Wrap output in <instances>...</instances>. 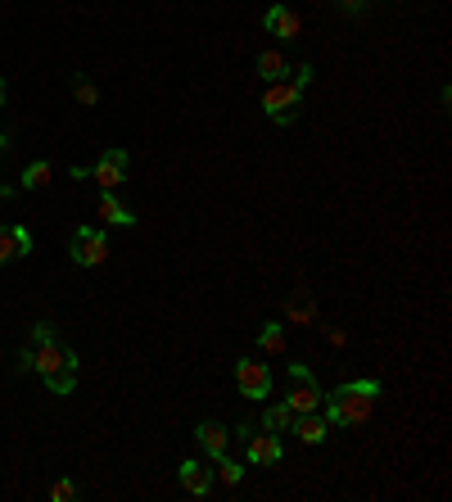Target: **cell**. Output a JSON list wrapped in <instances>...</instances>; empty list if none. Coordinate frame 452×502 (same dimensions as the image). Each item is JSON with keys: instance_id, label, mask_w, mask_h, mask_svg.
<instances>
[{"instance_id": "4", "label": "cell", "mask_w": 452, "mask_h": 502, "mask_svg": "<svg viewBox=\"0 0 452 502\" xmlns=\"http://www.w3.org/2000/svg\"><path fill=\"white\" fill-rule=\"evenodd\" d=\"M322 398H326V394H322L317 376H313L308 367H298V363H294V367H289V398H285V403L294 407V416H298V412H317V407H322Z\"/></svg>"}, {"instance_id": "5", "label": "cell", "mask_w": 452, "mask_h": 502, "mask_svg": "<svg viewBox=\"0 0 452 502\" xmlns=\"http://www.w3.org/2000/svg\"><path fill=\"white\" fill-rule=\"evenodd\" d=\"M109 258V240L100 227H78L72 231V263L78 267H100Z\"/></svg>"}, {"instance_id": "23", "label": "cell", "mask_w": 452, "mask_h": 502, "mask_svg": "<svg viewBox=\"0 0 452 502\" xmlns=\"http://www.w3.org/2000/svg\"><path fill=\"white\" fill-rule=\"evenodd\" d=\"M5 199H14V190H10V186H0V204H5Z\"/></svg>"}, {"instance_id": "16", "label": "cell", "mask_w": 452, "mask_h": 502, "mask_svg": "<svg viewBox=\"0 0 452 502\" xmlns=\"http://www.w3.org/2000/svg\"><path fill=\"white\" fill-rule=\"evenodd\" d=\"M50 177H54L50 159H32V163L23 168V190H46V186H50Z\"/></svg>"}, {"instance_id": "8", "label": "cell", "mask_w": 452, "mask_h": 502, "mask_svg": "<svg viewBox=\"0 0 452 502\" xmlns=\"http://www.w3.org/2000/svg\"><path fill=\"white\" fill-rule=\"evenodd\" d=\"M263 28H267L272 37H280V46H285V41H294L298 32H304V19H298L289 5H272V10L263 14Z\"/></svg>"}, {"instance_id": "14", "label": "cell", "mask_w": 452, "mask_h": 502, "mask_svg": "<svg viewBox=\"0 0 452 502\" xmlns=\"http://www.w3.org/2000/svg\"><path fill=\"white\" fill-rule=\"evenodd\" d=\"M100 222H109V227H131V222H136V213H131L113 190H100Z\"/></svg>"}, {"instance_id": "2", "label": "cell", "mask_w": 452, "mask_h": 502, "mask_svg": "<svg viewBox=\"0 0 452 502\" xmlns=\"http://www.w3.org/2000/svg\"><path fill=\"white\" fill-rule=\"evenodd\" d=\"M375 398H381V381H344L335 394H326V421L331 425H362L375 412Z\"/></svg>"}, {"instance_id": "13", "label": "cell", "mask_w": 452, "mask_h": 502, "mask_svg": "<svg viewBox=\"0 0 452 502\" xmlns=\"http://www.w3.org/2000/svg\"><path fill=\"white\" fill-rule=\"evenodd\" d=\"M195 439H199V448H204L208 457H226V444H231L226 425H217V421H199V425H195Z\"/></svg>"}, {"instance_id": "9", "label": "cell", "mask_w": 452, "mask_h": 502, "mask_svg": "<svg viewBox=\"0 0 452 502\" xmlns=\"http://www.w3.org/2000/svg\"><path fill=\"white\" fill-rule=\"evenodd\" d=\"M280 457H285L280 435H272V430H267V435H254V430H249V462L254 466H276Z\"/></svg>"}, {"instance_id": "21", "label": "cell", "mask_w": 452, "mask_h": 502, "mask_svg": "<svg viewBox=\"0 0 452 502\" xmlns=\"http://www.w3.org/2000/svg\"><path fill=\"white\" fill-rule=\"evenodd\" d=\"M50 498L54 502H72V498H78V484H72V480H54L50 484Z\"/></svg>"}, {"instance_id": "11", "label": "cell", "mask_w": 452, "mask_h": 502, "mask_svg": "<svg viewBox=\"0 0 452 502\" xmlns=\"http://www.w3.org/2000/svg\"><path fill=\"white\" fill-rule=\"evenodd\" d=\"M177 480H181V489H186L190 498H208V489H213V471H208L204 462H181Z\"/></svg>"}, {"instance_id": "15", "label": "cell", "mask_w": 452, "mask_h": 502, "mask_svg": "<svg viewBox=\"0 0 452 502\" xmlns=\"http://www.w3.org/2000/svg\"><path fill=\"white\" fill-rule=\"evenodd\" d=\"M258 78H263V82H280V78H289V59H285L276 46L258 54Z\"/></svg>"}, {"instance_id": "17", "label": "cell", "mask_w": 452, "mask_h": 502, "mask_svg": "<svg viewBox=\"0 0 452 502\" xmlns=\"http://www.w3.org/2000/svg\"><path fill=\"white\" fill-rule=\"evenodd\" d=\"M263 425L272 430V435H280V430L294 425V407H289V403H272V407L263 412Z\"/></svg>"}, {"instance_id": "18", "label": "cell", "mask_w": 452, "mask_h": 502, "mask_svg": "<svg viewBox=\"0 0 452 502\" xmlns=\"http://www.w3.org/2000/svg\"><path fill=\"white\" fill-rule=\"evenodd\" d=\"M258 348L263 353H285V326L280 322H267L263 335H258Z\"/></svg>"}, {"instance_id": "6", "label": "cell", "mask_w": 452, "mask_h": 502, "mask_svg": "<svg viewBox=\"0 0 452 502\" xmlns=\"http://www.w3.org/2000/svg\"><path fill=\"white\" fill-rule=\"evenodd\" d=\"M127 168H131L127 150H105V155L87 168V177H96V181H100V190H118V186L127 181Z\"/></svg>"}, {"instance_id": "22", "label": "cell", "mask_w": 452, "mask_h": 502, "mask_svg": "<svg viewBox=\"0 0 452 502\" xmlns=\"http://www.w3.org/2000/svg\"><path fill=\"white\" fill-rule=\"evenodd\" d=\"M339 10H362V0H335Z\"/></svg>"}, {"instance_id": "24", "label": "cell", "mask_w": 452, "mask_h": 502, "mask_svg": "<svg viewBox=\"0 0 452 502\" xmlns=\"http://www.w3.org/2000/svg\"><path fill=\"white\" fill-rule=\"evenodd\" d=\"M5 150H10V136H5V131H0V155H5Z\"/></svg>"}, {"instance_id": "25", "label": "cell", "mask_w": 452, "mask_h": 502, "mask_svg": "<svg viewBox=\"0 0 452 502\" xmlns=\"http://www.w3.org/2000/svg\"><path fill=\"white\" fill-rule=\"evenodd\" d=\"M5 96H10V91H5V82H0V105H5Z\"/></svg>"}, {"instance_id": "12", "label": "cell", "mask_w": 452, "mask_h": 502, "mask_svg": "<svg viewBox=\"0 0 452 502\" xmlns=\"http://www.w3.org/2000/svg\"><path fill=\"white\" fill-rule=\"evenodd\" d=\"M289 430H294V435L304 439V444H326V435H331V421H326V416H317V412H298Z\"/></svg>"}, {"instance_id": "3", "label": "cell", "mask_w": 452, "mask_h": 502, "mask_svg": "<svg viewBox=\"0 0 452 502\" xmlns=\"http://www.w3.org/2000/svg\"><path fill=\"white\" fill-rule=\"evenodd\" d=\"M308 82H313V68H308V63H304V68H289V78H280V82H267L263 113H267L272 122L289 127V122L298 118V105H304V91H308Z\"/></svg>"}, {"instance_id": "7", "label": "cell", "mask_w": 452, "mask_h": 502, "mask_svg": "<svg viewBox=\"0 0 452 502\" xmlns=\"http://www.w3.org/2000/svg\"><path fill=\"white\" fill-rule=\"evenodd\" d=\"M236 385L245 398H267L272 394V372L258 363V357H240L236 363Z\"/></svg>"}, {"instance_id": "1", "label": "cell", "mask_w": 452, "mask_h": 502, "mask_svg": "<svg viewBox=\"0 0 452 502\" xmlns=\"http://www.w3.org/2000/svg\"><path fill=\"white\" fill-rule=\"evenodd\" d=\"M23 363L41 372V381L50 385V394H72V385H78V353L54 339L50 322L32 326V344L23 353Z\"/></svg>"}, {"instance_id": "19", "label": "cell", "mask_w": 452, "mask_h": 502, "mask_svg": "<svg viewBox=\"0 0 452 502\" xmlns=\"http://www.w3.org/2000/svg\"><path fill=\"white\" fill-rule=\"evenodd\" d=\"M72 96H78V105H100V87L91 82V78H82V73H72Z\"/></svg>"}, {"instance_id": "20", "label": "cell", "mask_w": 452, "mask_h": 502, "mask_svg": "<svg viewBox=\"0 0 452 502\" xmlns=\"http://www.w3.org/2000/svg\"><path fill=\"white\" fill-rule=\"evenodd\" d=\"M217 462H222V466H217V480H222V484L236 489V484L245 480V466H240V462H226V457H217Z\"/></svg>"}, {"instance_id": "10", "label": "cell", "mask_w": 452, "mask_h": 502, "mask_svg": "<svg viewBox=\"0 0 452 502\" xmlns=\"http://www.w3.org/2000/svg\"><path fill=\"white\" fill-rule=\"evenodd\" d=\"M32 254V231L28 227H0V263H14Z\"/></svg>"}]
</instances>
